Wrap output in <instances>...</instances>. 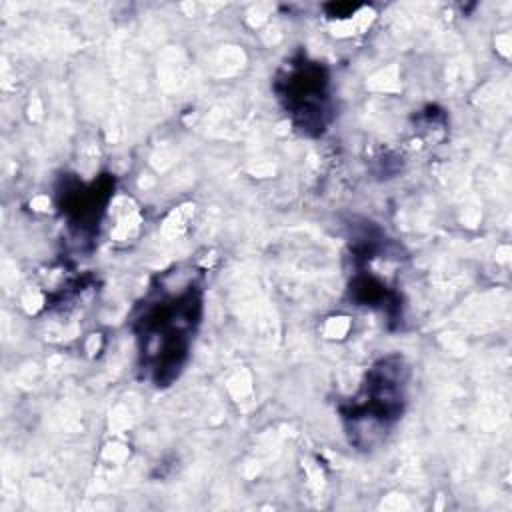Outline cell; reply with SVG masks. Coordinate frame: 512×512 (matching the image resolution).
Returning a JSON list of instances; mask_svg holds the SVG:
<instances>
[{"instance_id":"cell-1","label":"cell","mask_w":512,"mask_h":512,"mask_svg":"<svg viewBox=\"0 0 512 512\" xmlns=\"http://www.w3.org/2000/svg\"><path fill=\"white\" fill-rule=\"evenodd\" d=\"M324 84L326 80L322 78V70L318 66H304L292 72L286 88V98L294 114H306L304 124L316 120V124L322 126Z\"/></svg>"}]
</instances>
